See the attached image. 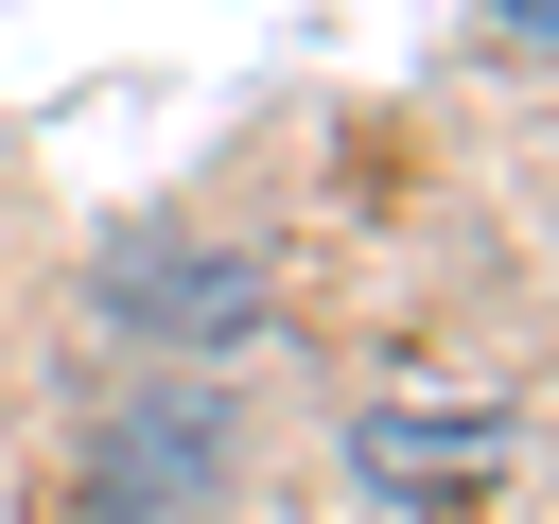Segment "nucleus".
<instances>
[{
	"mask_svg": "<svg viewBox=\"0 0 559 524\" xmlns=\"http://www.w3.org/2000/svg\"><path fill=\"white\" fill-rule=\"evenodd\" d=\"M349 472L402 489V507H472V489L507 472V419H489V402H367V419H349Z\"/></svg>",
	"mask_w": 559,
	"mask_h": 524,
	"instance_id": "1",
	"label": "nucleus"
},
{
	"mask_svg": "<svg viewBox=\"0 0 559 524\" xmlns=\"http://www.w3.org/2000/svg\"><path fill=\"white\" fill-rule=\"evenodd\" d=\"M489 17H507V35H524V52H542V0H489Z\"/></svg>",
	"mask_w": 559,
	"mask_h": 524,
	"instance_id": "2",
	"label": "nucleus"
}]
</instances>
